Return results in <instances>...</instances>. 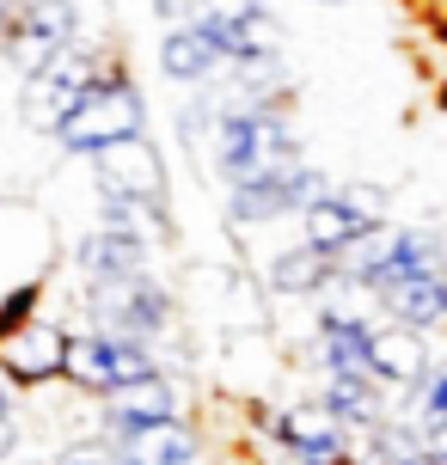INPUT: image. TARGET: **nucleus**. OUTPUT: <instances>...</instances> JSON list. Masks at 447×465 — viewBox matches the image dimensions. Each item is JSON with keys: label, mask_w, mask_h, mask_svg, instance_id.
Instances as JSON below:
<instances>
[{"label": "nucleus", "mask_w": 447, "mask_h": 465, "mask_svg": "<svg viewBox=\"0 0 447 465\" xmlns=\"http://www.w3.org/2000/svg\"><path fill=\"white\" fill-rule=\"evenodd\" d=\"M123 135H147V98H142V86L129 80V68L111 62V68L80 93V104L62 116V129L49 141H55L62 153H74V160H93L98 147H111V141H123Z\"/></svg>", "instance_id": "obj_1"}, {"label": "nucleus", "mask_w": 447, "mask_h": 465, "mask_svg": "<svg viewBox=\"0 0 447 465\" xmlns=\"http://www.w3.org/2000/svg\"><path fill=\"white\" fill-rule=\"evenodd\" d=\"M111 62H117V55L93 49L86 37L68 44V49H55L44 68L19 74V123L31 129V135H55V129H62V116L80 104V93H86Z\"/></svg>", "instance_id": "obj_2"}, {"label": "nucleus", "mask_w": 447, "mask_h": 465, "mask_svg": "<svg viewBox=\"0 0 447 465\" xmlns=\"http://www.w3.org/2000/svg\"><path fill=\"white\" fill-rule=\"evenodd\" d=\"M86 319H93V331H117V337L160 349L178 331V294L154 270L129 282H86Z\"/></svg>", "instance_id": "obj_3"}, {"label": "nucleus", "mask_w": 447, "mask_h": 465, "mask_svg": "<svg viewBox=\"0 0 447 465\" xmlns=\"http://www.w3.org/2000/svg\"><path fill=\"white\" fill-rule=\"evenodd\" d=\"M160 373V349L154 343H135V337H117V331H68L62 343V380L80 386L86 398H104L129 386V380H147Z\"/></svg>", "instance_id": "obj_4"}, {"label": "nucleus", "mask_w": 447, "mask_h": 465, "mask_svg": "<svg viewBox=\"0 0 447 465\" xmlns=\"http://www.w3.org/2000/svg\"><path fill=\"white\" fill-rule=\"evenodd\" d=\"M337 178H325L313 160H294L283 165L276 178H252V184H233L227 190V239L245 245V227H270V221H288L301 214L306 203H319Z\"/></svg>", "instance_id": "obj_5"}, {"label": "nucleus", "mask_w": 447, "mask_h": 465, "mask_svg": "<svg viewBox=\"0 0 447 465\" xmlns=\"http://www.w3.org/2000/svg\"><path fill=\"white\" fill-rule=\"evenodd\" d=\"M80 37H86V25H80L74 0H13V13L0 25V62L13 74H31Z\"/></svg>", "instance_id": "obj_6"}, {"label": "nucleus", "mask_w": 447, "mask_h": 465, "mask_svg": "<svg viewBox=\"0 0 447 465\" xmlns=\"http://www.w3.org/2000/svg\"><path fill=\"white\" fill-rule=\"evenodd\" d=\"M98 196H129V203H172V165L154 135H123L93 153Z\"/></svg>", "instance_id": "obj_7"}, {"label": "nucleus", "mask_w": 447, "mask_h": 465, "mask_svg": "<svg viewBox=\"0 0 447 465\" xmlns=\"http://www.w3.org/2000/svg\"><path fill=\"white\" fill-rule=\"evenodd\" d=\"M276 453L294 465H350V429L331 417L319 398H288L276 404V417L263 422Z\"/></svg>", "instance_id": "obj_8"}, {"label": "nucleus", "mask_w": 447, "mask_h": 465, "mask_svg": "<svg viewBox=\"0 0 447 465\" xmlns=\"http://www.w3.org/2000/svg\"><path fill=\"white\" fill-rule=\"evenodd\" d=\"M62 343L68 331L49 325V319H19L13 331H0V380L6 386H49L62 380Z\"/></svg>", "instance_id": "obj_9"}, {"label": "nucleus", "mask_w": 447, "mask_h": 465, "mask_svg": "<svg viewBox=\"0 0 447 465\" xmlns=\"http://www.w3.org/2000/svg\"><path fill=\"white\" fill-rule=\"evenodd\" d=\"M368 331H374V312H355V306H319L313 319V368L319 373H368Z\"/></svg>", "instance_id": "obj_10"}, {"label": "nucleus", "mask_w": 447, "mask_h": 465, "mask_svg": "<svg viewBox=\"0 0 447 465\" xmlns=\"http://www.w3.org/2000/svg\"><path fill=\"white\" fill-rule=\"evenodd\" d=\"M154 68H160V80L190 93V86H214L227 74V55H221V44L203 25H165L160 49H154Z\"/></svg>", "instance_id": "obj_11"}, {"label": "nucleus", "mask_w": 447, "mask_h": 465, "mask_svg": "<svg viewBox=\"0 0 447 465\" xmlns=\"http://www.w3.org/2000/svg\"><path fill=\"white\" fill-rule=\"evenodd\" d=\"M123 465H203L209 460V441L190 417H165V422H142L117 441Z\"/></svg>", "instance_id": "obj_12"}, {"label": "nucleus", "mask_w": 447, "mask_h": 465, "mask_svg": "<svg viewBox=\"0 0 447 465\" xmlns=\"http://www.w3.org/2000/svg\"><path fill=\"white\" fill-rule=\"evenodd\" d=\"M74 270L86 282H129L154 270V245L129 239V232H111V227H93L74 239Z\"/></svg>", "instance_id": "obj_13"}, {"label": "nucleus", "mask_w": 447, "mask_h": 465, "mask_svg": "<svg viewBox=\"0 0 447 465\" xmlns=\"http://www.w3.org/2000/svg\"><path fill=\"white\" fill-rule=\"evenodd\" d=\"M447 263V239L435 227H392L386 232V257H380L374 282H368V294H386L392 282L404 276H442Z\"/></svg>", "instance_id": "obj_14"}, {"label": "nucleus", "mask_w": 447, "mask_h": 465, "mask_svg": "<svg viewBox=\"0 0 447 465\" xmlns=\"http://www.w3.org/2000/svg\"><path fill=\"white\" fill-rule=\"evenodd\" d=\"M423 368H429V337L392 325V319H374V331H368V373H374L380 386L404 392Z\"/></svg>", "instance_id": "obj_15"}, {"label": "nucleus", "mask_w": 447, "mask_h": 465, "mask_svg": "<svg viewBox=\"0 0 447 465\" xmlns=\"http://www.w3.org/2000/svg\"><path fill=\"white\" fill-rule=\"evenodd\" d=\"M374 301L392 325L417 331V337L447 331V276H404V282H392L386 294H374Z\"/></svg>", "instance_id": "obj_16"}, {"label": "nucleus", "mask_w": 447, "mask_h": 465, "mask_svg": "<svg viewBox=\"0 0 447 465\" xmlns=\"http://www.w3.org/2000/svg\"><path fill=\"white\" fill-rule=\"evenodd\" d=\"M386 398H392V392L380 386L374 373H319V404H325L350 435H355V429H374V422L392 411Z\"/></svg>", "instance_id": "obj_17"}, {"label": "nucleus", "mask_w": 447, "mask_h": 465, "mask_svg": "<svg viewBox=\"0 0 447 465\" xmlns=\"http://www.w3.org/2000/svg\"><path fill=\"white\" fill-rule=\"evenodd\" d=\"M263 288L283 294V301H306V294H325L337 288V263L331 252H313V245H288L263 263Z\"/></svg>", "instance_id": "obj_18"}, {"label": "nucleus", "mask_w": 447, "mask_h": 465, "mask_svg": "<svg viewBox=\"0 0 447 465\" xmlns=\"http://www.w3.org/2000/svg\"><path fill=\"white\" fill-rule=\"evenodd\" d=\"M294 221H301V245H313V252H343V245H350V239H362V221H355L350 209H343V196H337V184L325 190V196H319V203H306L301 214H294Z\"/></svg>", "instance_id": "obj_19"}, {"label": "nucleus", "mask_w": 447, "mask_h": 465, "mask_svg": "<svg viewBox=\"0 0 447 465\" xmlns=\"http://www.w3.org/2000/svg\"><path fill=\"white\" fill-rule=\"evenodd\" d=\"M214 116H221V93H214V86H190V98L172 111V123H178V147L196 153V165H203V153H209Z\"/></svg>", "instance_id": "obj_20"}, {"label": "nucleus", "mask_w": 447, "mask_h": 465, "mask_svg": "<svg viewBox=\"0 0 447 465\" xmlns=\"http://www.w3.org/2000/svg\"><path fill=\"white\" fill-rule=\"evenodd\" d=\"M404 411H411V422L447 417V355H429V368L404 386Z\"/></svg>", "instance_id": "obj_21"}, {"label": "nucleus", "mask_w": 447, "mask_h": 465, "mask_svg": "<svg viewBox=\"0 0 447 465\" xmlns=\"http://www.w3.org/2000/svg\"><path fill=\"white\" fill-rule=\"evenodd\" d=\"M337 196H343V209H350L362 227H386V209H392L386 184H362V178H343V184H337Z\"/></svg>", "instance_id": "obj_22"}, {"label": "nucleus", "mask_w": 447, "mask_h": 465, "mask_svg": "<svg viewBox=\"0 0 447 465\" xmlns=\"http://www.w3.org/2000/svg\"><path fill=\"white\" fill-rule=\"evenodd\" d=\"M49 465H123V460H117V441H104V435H74V441L55 447Z\"/></svg>", "instance_id": "obj_23"}, {"label": "nucleus", "mask_w": 447, "mask_h": 465, "mask_svg": "<svg viewBox=\"0 0 447 465\" xmlns=\"http://www.w3.org/2000/svg\"><path fill=\"white\" fill-rule=\"evenodd\" d=\"M19 453V404H13V386L0 380V465Z\"/></svg>", "instance_id": "obj_24"}, {"label": "nucleus", "mask_w": 447, "mask_h": 465, "mask_svg": "<svg viewBox=\"0 0 447 465\" xmlns=\"http://www.w3.org/2000/svg\"><path fill=\"white\" fill-rule=\"evenodd\" d=\"M417 429H423V460L447 465V417H435V422H417Z\"/></svg>", "instance_id": "obj_25"}, {"label": "nucleus", "mask_w": 447, "mask_h": 465, "mask_svg": "<svg viewBox=\"0 0 447 465\" xmlns=\"http://www.w3.org/2000/svg\"><path fill=\"white\" fill-rule=\"evenodd\" d=\"M147 6L160 25H190V13H196V0H147Z\"/></svg>", "instance_id": "obj_26"}, {"label": "nucleus", "mask_w": 447, "mask_h": 465, "mask_svg": "<svg viewBox=\"0 0 447 465\" xmlns=\"http://www.w3.org/2000/svg\"><path fill=\"white\" fill-rule=\"evenodd\" d=\"M404 465H435V460H423V453H417V460H404Z\"/></svg>", "instance_id": "obj_27"}, {"label": "nucleus", "mask_w": 447, "mask_h": 465, "mask_svg": "<svg viewBox=\"0 0 447 465\" xmlns=\"http://www.w3.org/2000/svg\"><path fill=\"white\" fill-rule=\"evenodd\" d=\"M319 6H343V0H319Z\"/></svg>", "instance_id": "obj_28"}, {"label": "nucleus", "mask_w": 447, "mask_h": 465, "mask_svg": "<svg viewBox=\"0 0 447 465\" xmlns=\"http://www.w3.org/2000/svg\"><path fill=\"white\" fill-rule=\"evenodd\" d=\"M442 276H447V263H442Z\"/></svg>", "instance_id": "obj_29"}, {"label": "nucleus", "mask_w": 447, "mask_h": 465, "mask_svg": "<svg viewBox=\"0 0 447 465\" xmlns=\"http://www.w3.org/2000/svg\"><path fill=\"white\" fill-rule=\"evenodd\" d=\"M283 465H294V460H283Z\"/></svg>", "instance_id": "obj_30"}]
</instances>
